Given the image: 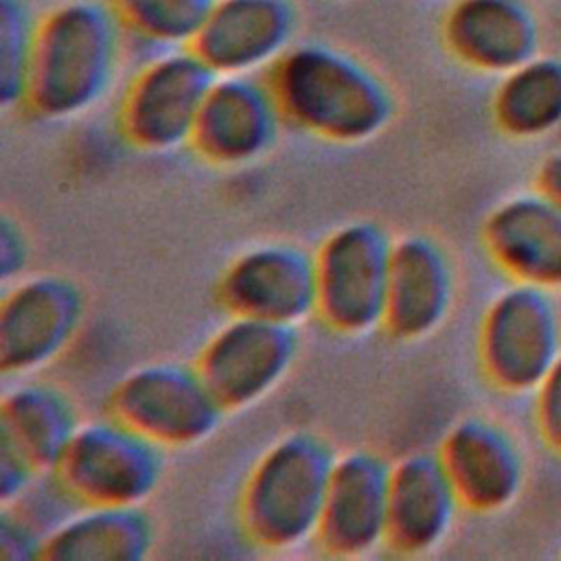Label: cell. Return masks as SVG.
Listing matches in <instances>:
<instances>
[{"instance_id":"1","label":"cell","mask_w":561,"mask_h":561,"mask_svg":"<svg viewBox=\"0 0 561 561\" xmlns=\"http://www.w3.org/2000/svg\"><path fill=\"white\" fill-rule=\"evenodd\" d=\"M265 77L283 121L327 142L373 140L397 112L390 83L359 57L329 44H294Z\"/></svg>"},{"instance_id":"2","label":"cell","mask_w":561,"mask_h":561,"mask_svg":"<svg viewBox=\"0 0 561 561\" xmlns=\"http://www.w3.org/2000/svg\"><path fill=\"white\" fill-rule=\"evenodd\" d=\"M123 26L107 2L68 0L35 24L24 110L44 121L77 118L112 88Z\"/></svg>"},{"instance_id":"3","label":"cell","mask_w":561,"mask_h":561,"mask_svg":"<svg viewBox=\"0 0 561 561\" xmlns=\"http://www.w3.org/2000/svg\"><path fill=\"white\" fill-rule=\"evenodd\" d=\"M337 454L311 432L278 436L250 469L239 495L243 535L261 550L283 552L316 541Z\"/></svg>"},{"instance_id":"4","label":"cell","mask_w":561,"mask_h":561,"mask_svg":"<svg viewBox=\"0 0 561 561\" xmlns=\"http://www.w3.org/2000/svg\"><path fill=\"white\" fill-rule=\"evenodd\" d=\"M390 232L370 219L331 230L316 254V318L346 337L383 329L392 259Z\"/></svg>"},{"instance_id":"5","label":"cell","mask_w":561,"mask_h":561,"mask_svg":"<svg viewBox=\"0 0 561 561\" xmlns=\"http://www.w3.org/2000/svg\"><path fill=\"white\" fill-rule=\"evenodd\" d=\"M164 465V447L105 412L81 421L55 476L79 504L145 506Z\"/></svg>"},{"instance_id":"6","label":"cell","mask_w":561,"mask_h":561,"mask_svg":"<svg viewBox=\"0 0 561 561\" xmlns=\"http://www.w3.org/2000/svg\"><path fill=\"white\" fill-rule=\"evenodd\" d=\"M107 412L164 449L204 443L226 416L197 368L180 362L127 370L110 390Z\"/></svg>"},{"instance_id":"7","label":"cell","mask_w":561,"mask_h":561,"mask_svg":"<svg viewBox=\"0 0 561 561\" xmlns=\"http://www.w3.org/2000/svg\"><path fill=\"white\" fill-rule=\"evenodd\" d=\"M215 72L191 48L153 55L127 83L118 105L121 136L149 153L191 145Z\"/></svg>"},{"instance_id":"8","label":"cell","mask_w":561,"mask_h":561,"mask_svg":"<svg viewBox=\"0 0 561 561\" xmlns=\"http://www.w3.org/2000/svg\"><path fill=\"white\" fill-rule=\"evenodd\" d=\"M298 353V327L228 316L202 344L193 366L230 414L267 399L287 379Z\"/></svg>"},{"instance_id":"9","label":"cell","mask_w":561,"mask_h":561,"mask_svg":"<svg viewBox=\"0 0 561 561\" xmlns=\"http://www.w3.org/2000/svg\"><path fill=\"white\" fill-rule=\"evenodd\" d=\"M85 318L81 287L42 272L4 285L0 302V368L7 379L28 377L57 362Z\"/></svg>"},{"instance_id":"10","label":"cell","mask_w":561,"mask_h":561,"mask_svg":"<svg viewBox=\"0 0 561 561\" xmlns=\"http://www.w3.org/2000/svg\"><path fill=\"white\" fill-rule=\"evenodd\" d=\"M215 296L228 316L300 329L316 318V254L289 241L256 243L226 265Z\"/></svg>"},{"instance_id":"11","label":"cell","mask_w":561,"mask_h":561,"mask_svg":"<svg viewBox=\"0 0 561 561\" xmlns=\"http://www.w3.org/2000/svg\"><path fill=\"white\" fill-rule=\"evenodd\" d=\"M283 114L265 75H215L191 149L217 167H243L276 145Z\"/></svg>"},{"instance_id":"12","label":"cell","mask_w":561,"mask_h":561,"mask_svg":"<svg viewBox=\"0 0 561 561\" xmlns=\"http://www.w3.org/2000/svg\"><path fill=\"white\" fill-rule=\"evenodd\" d=\"M390 469L373 449L337 454L316 535L324 554L357 559L386 548Z\"/></svg>"},{"instance_id":"13","label":"cell","mask_w":561,"mask_h":561,"mask_svg":"<svg viewBox=\"0 0 561 561\" xmlns=\"http://www.w3.org/2000/svg\"><path fill=\"white\" fill-rule=\"evenodd\" d=\"M291 0H215L191 48L215 75H265L291 46Z\"/></svg>"},{"instance_id":"14","label":"cell","mask_w":561,"mask_h":561,"mask_svg":"<svg viewBox=\"0 0 561 561\" xmlns=\"http://www.w3.org/2000/svg\"><path fill=\"white\" fill-rule=\"evenodd\" d=\"M454 302V270L445 248L430 234L394 237L383 331L399 342L432 335Z\"/></svg>"},{"instance_id":"15","label":"cell","mask_w":561,"mask_h":561,"mask_svg":"<svg viewBox=\"0 0 561 561\" xmlns=\"http://www.w3.org/2000/svg\"><path fill=\"white\" fill-rule=\"evenodd\" d=\"M460 497L438 456L410 451L392 462L386 548L401 557H421L449 535Z\"/></svg>"},{"instance_id":"16","label":"cell","mask_w":561,"mask_h":561,"mask_svg":"<svg viewBox=\"0 0 561 561\" xmlns=\"http://www.w3.org/2000/svg\"><path fill=\"white\" fill-rule=\"evenodd\" d=\"M70 394L53 381L13 377L0 403V436L9 438L39 471H55L81 425Z\"/></svg>"},{"instance_id":"17","label":"cell","mask_w":561,"mask_h":561,"mask_svg":"<svg viewBox=\"0 0 561 561\" xmlns=\"http://www.w3.org/2000/svg\"><path fill=\"white\" fill-rule=\"evenodd\" d=\"M156 543L145 506L81 504L44 543L53 561H142Z\"/></svg>"},{"instance_id":"18","label":"cell","mask_w":561,"mask_h":561,"mask_svg":"<svg viewBox=\"0 0 561 561\" xmlns=\"http://www.w3.org/2000/svg\"><path fill=\"white\" fill-rule=\"evenodd\" d=\"M438 456L462 504L495 508L515 489L517 469L506 438L480 419L456 423L443 438Z\"/></svg>"},{"instance_id":"19","label":"cell","mask_w":561,"mask_h":561,"mask_svg":"<svg viewBox=\"0 0 561 561\" xmlns=\"http://www.w3.org/2000/svg\"><path fill=\"white\" fill-rule=\"evenodd\" d=\"M443 31L449 50L482 70H513L530 46L528 18L513 0H460Z\"/></svg>"},{"instance_id":"20","label":"cell","mask_w":561,"mask_h":561,"mask_svg":"<svg viewBox=\"0 0 561 561\" xmlns=\"http://www.w3.org/2000/svg\"><path fill=\"white\" fill-rule=\"evenodd\" d=\"M480 348L495 381L522 386L533 379L543 359V320L537 305L524 294L502 296L486 313Z\"/></svg>"},{"instance_id":"21","label":"cell","mask_w":561,"mask_h":561,"mask_svg":"<svg viewBox=\"0 0 561 561\" xmlns=\"http://www.w3.org/2000/svg\"><path fill=\"white\" fill-rule=\"evenodd\" d=\"M123 31L158 50L191 46L215 0H110Z\"/></svg>"},{"instance_id":"22","label":"cell","mask_w":561,"mask_h":561,"mask_svg":"<svg viewBox=\"0 0 561 561\" xmlns=\"http://www.w3.org/2000/svg\"><path fill=\"white\" fill-rule=\"evenodd\" d=\"M37 20L22 0H0V99L2 107H22Z\"/></svg>"},{"instance_id":"23","label":"cell","mask_w":561,"mask_h":561,"mask_svg":"<svg viewBox=\"0 0 561 561\" xmlns=\"http://www.w3.org/2000/svg\"><path fill=\"white\" fill-rule=\"evenodd\" d=\"M559 83L543 77V68H517L497 94V116L511 129H533L543 125V116L557 110Z\"/></svg>"},{"instance_id":"24","label":"cell","mask_w":561,"mask_h":561,"mask_svg":"<svg viewBox=\"0 0 561 561\" xmlns=\"http://www.w3.org/2000/svg\"><path fill=\"white\" fill-rule=\"evenodd\" d=\"M44 537L35 533L11 508L0 511V559L2 561H31L42 559Z\"/></svg>"},{"instance_id":"25","label":"cell","mask_w":561,"mask_h":561,"mask_svg":"<svg viewBox=\"0 0 561 561\" xmlns=\"http://www.w3.org/2000/svg\"><path fill=\"white\" fill-rule=\"evenodd\" d=\"M39 473L9 438L0 440V504H11L20 497Z\"/></svg>"},{"instance_id":"26","label":"cell","mask_w":561,"mask_h":561,"mask_svg":"<svg viewBox=\"0 0 561 561\" xmlns=\"http://www.w3.org/2000/svg\"><path fill=\"white\" fill-rule=\"evenodd\" d=\"M28 263V239L22 226L4 213L0 219V278L9 285L24 276Z\"/></svg>"}]
</instances>
